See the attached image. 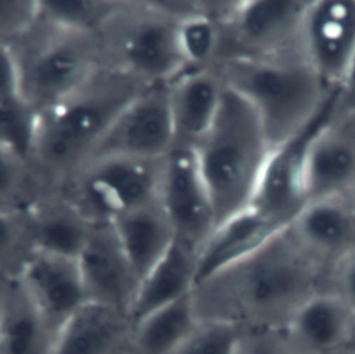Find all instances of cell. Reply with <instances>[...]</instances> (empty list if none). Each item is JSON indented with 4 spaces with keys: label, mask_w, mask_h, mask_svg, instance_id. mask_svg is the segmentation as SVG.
<instances>
[{
    "label": "cell",
    "mask_w": 355,
    "mask_h": 354,
    "mask_svg": "<svg viewBox=\"0 0 355 354\" xmlns=\"http://www.w3.org/2000/svg\"><path fill=\"white\" fill-rule=\"evenodd\" d=\"M8 50L19 90L37 114L82 86L101 65L94 35L58 25L40 14Z\"/></svg>",
    "instance_id": "obj_5"
},
{
    "label": "cell",
    "mask_w": 355,
    "mask_h": 354,
    "mask_svg": "<svg viewBox=\"0 0 355 354\" xmlns=\"http://www.w3.org/2000/svg\"><path fill=\"white\" fill-rule=\"evenodd\" d=\"M323 265L290 235L287 226L254 253L198 285L193 292L196 308L226 304L251 317L291 312L318 292Z\"/></svg>",
    "instance_id": "obj_2"
},
{
    "label": "cell",
    "mask_w": 355,
    "mask_h": 354,
    "mask_svg": "<svg viewBox=\"0 0 355 354\" xmlns=\"http://www.w3.org/2000/svg\"><path fill=\"white\" fill-rule=\"evenodd\" d=\"M294 240L323 267L355 248V210L345 197L306 201L287 225Z\"/></svg>",
    "instance_id": "obj_18"
},
{
    "label": "cell",
    "mask_w": 355,
    "mask_h": 354,
    "mask_svg": "<svg viewBox=\"0 0 355 354\" xmlns=\"http://www.w3.org/2000/svg\"><path fill=\"white\" fill-rule=\"evenodd\" d=\"M237 354H291L288 348L283 344L268 329L244 332L240 337Z\"/></svg>",
    "instance_id": "obj_34"
},
{
    "label": "cell",
    "mask_w": 355,
    "mask_h": 354,
    "mask_svg": "<svg viewBox=\"0 0 355 354\" xmlns=\"http://www.w3.org/2000/svg\"><path fill=\"white\" fill-rule=\"evenodd\" d=\"M284 228L251 207L216 225L197 253L194 289L254 253Z\"/></svg>",
    "instance_id": "obj_19"
},
{
    "label": "cell",
    "mask_w": 355,
    "mask_h": 354,
    "mask_svg": "<svg viewBox=\"0 0 355 354\" xmlns=\"http://www.w3.org/2000/svg\"><path fill=\"white\" fill-rule=\"evenodd\" d=\"M355 311L331 290H318L288 317L287 330L294 343L309 351L329 354L351 339Z\"/></svg>",
    "instance_id": "obj_20"
},
{
    "label": "cell",
    "mask_w": 355,
    "mask_h": 354,
    "mask_svg": "<svg viewBox=\"0 0 355 354\" xmlns=\"http://www.w3.org/2000/svg\"><path fill=\"white\" fill-rule=\"evenodd\" d=\"M329 354H355V350H336Z\"/></svg>",
    "instance_id": "obj_38"
},
{
    "label": "cell",
    "mask_w": 355,
    "mask_h": 354,
    "mask_svg": "<svg viewBox=\"0 0 355 354\" xmlns=\"http://www.w3.org/2000/svg\"><path fill=\"white\" fill-rule=\"evenodd\" d=\"M144 87L100 65L82 86L37 114L31 162L49 187H58L90 160L116 115Z\"/></svg>",
    "instance_id": "obj_1"
},
{
    "label": "cell",
    "mask_w": 355,
    "mask_h": 354,
    "mask_svg": "<svg viewBox=\"0 0 355 354\" xmlns=\"http://www.w3.org/2000/svg\"><path fill=\"white\" fill-rule=\"evenodd\" d=\"M164 157H98L87 161L58 189L96 222L119 215L158 199Z\"/></svg>",
    "instance_id": "obj_7"
},
{
    "label": "cell",
    "mask_w": 355,
    "mask_h": 354,
    "mask_svg": "<svg viewBox=\"0 0 355 354\" xmlns=\"http://www.w3.org/2000/svg\"><path fill=\"white\" fill-rule=\"evenodd\" d=\"M193 150L219 225L251 205L273 147L254 108L225 86L218 115Z\"/></svg>",
    "instance_id": "obj_4"
},
{
    "label": "cell",
    "mask_w": 355,
    "mask_h": 354,
    "mask_svg": "<svg viewBox=\"0 0 355 354\" xmlns=\"http://www.w3.org/2000/svg\"><path fill=\"white\" fill-rule=\"evenodd\" d=\"M53 335L17 273H8L0 303V354H50Z\"/></svg>",
    "instance_id": "obj_24"
},
{
    "label": "cell",
    "mask_w": 355,
    "mask_h": 354,
    "mask_svg": "<svg viewBox=\"0 0 355 354\" xmlns=\"http://www.w3.org/2000/svg\"><path fill=\"white\" fill-rule=\"evenodd\" d=\"M344 197L348 200L351 207L355 210V183L351 186V189L347 192V194Z\"/></svg>",
    "instance_id": "obj_37"
},
{
    "label": "cell",
    "mask_w": 355,
    "mask_h": 354,
    "mask_svg": "<svg viewBox=\"0 0 355 354\" xmlns=\"http://www.w3.org/2000/svg\"><path fill=\"white\" fill-rule=\"evenodd\" d=\"M351 339L355 340V322H354V329H352V335H351Z\"/></svg>",
    "instance_id": "obj_39"
},
{
    "label": "cell",
    "mask_w": 355,
    "mask_h": 354,
    "mask_svg": "<svg viewBox=\"0 0 355 354\" xmlns=\"http://www.w3.org/2000/svg\"><path fill=\"white\" fill-rule=\"evenodd\" d=\"M49 189L29 158L0 146V212H22Z\"/></svg>",
    "instance_id": "obj_27"
},
{
    "label": "cell",
    "mask_w": 355,
    "mask_h": 354,
    "mask_svg": "<svg viewBox=\"0 0 355 354\" xmlns=\"http://www.w3.org/2000/svg\"><path fill=\"white\" fill-rule=\"evenodd\" d=\"M336 106L338 110L355 114V60L344 85L338 90Z\"/></svg>",
    "instance_id": "obj_35"
},
{
    "label": "cell",
    "mask_w": 355,
    "mask_h": 354,
    "mask_svg": "<svg viewBox=\"0 0 355 354\" xmlns=\"http://www.w3.org/2000/svg\"><path fill=\"white\" fill-rule=\"evenodd\" d=\"M212 68L257 112L275 149L308 126L338 90L329 89L298 47L261 57H233Z\"/></svg>",
    "instance_id": "obj_3"
},
{
    "label": "cell",
    "mask_w": 355,
    "mask_h": 354,
    "mask_svg": "<svg viewBox=\"0 0 355 354\" xmlns=\"http://www.w3.org/2000/svg\"><path fill=\"white\" fill-rule=\"evenodd\" d=\"M39 0H0V47L8 49L37 18Z\"/></svg>",
    "instance_id": "obj_32"
},
{
    "label": "cell",
    "mask_w": 355,
    "mask_h": 354,
    "mask_svg": "<svg viewBox=\"0 0 355 354\" xmlns=\"http://www.w3.org/2000/svg\"><path fill=\"white\" fill-rule=\"evenodd\" d=\"M330 289L355 311V248L329 265Z\"/></svg>",
    "instance_id": "obj_33"
},
{
    "label": "cell",
    "mask_w": 355,
    "mask_h": 354,
    "mask_svg": "<svg viewBox=\"0 0 355 354\" xmlns=\"http://www.w3.org/2000/svg\"><path fill=\"white\" fill-rule=\"evenodd\" d=\"M308 3L309 0H236L233 11L219 24L218 61L295 49Z\"/></svg>",
    "instance_id": "obj_8"
},
{
    "label": "cell",
    "mask_w": 355,
    "mask_h": 354,
    "mask_svg": "<svg viewBox=\"0 0 355 354\" xmlns=\"http://www.w3.org/2000/svg\"><path fill=\"white\" fill-rule=\"evenodd\" d=\"M197 251L175 240L166 254L141 278L128 312L135 325L153 311L194 292Z\"/></svg>",
    "instance_id": "obj_21"
},
{
    "label": "cell",
    "mask_w": 355,
    "mask_h": 354,
    "mask_svg": "<svg viewBox=\"0 0 355 354\" xmlns=\"http://www.w3.org/2000/svg\"><path fill=\"white\" fill-rule=\"evenodd\" d=\"M130 330L128 314L87 301L58 330L50 354H111Z\"/></svg>",
    "instance_id": "obj_23"
},
{
    "label": "cell",
    "mask_w": 355,
    "mask_h": 354,
    "mask_svg": "<svg viewBox=\"0 0 355 354\" xmlns=\"http://www.w3.org/2000/svg\"><path fill=\"white\" fill-rule=\"evenodd\" d=\"M168 83L146 86L110 125L90 160L98 157L162 158L173 147ZM89 160V161H90Z\"/></svg>",
    "instance_id": "obj_10"
},
{
    "label": "cell",
    "mask_w": 355,
    "mask_h": 354,
    "mask_svg": "<svg viewBox=\"0 0 355 354\" xmlns=\"http://www.w3.org/2000/svg\"><path fill=\"white\" fill-rule=\"evenodd\" d=\"M354 183L355 114L334 106L315 129L305 149L302 161L305 203L318 199L344 197Z\"/></svg>",
    "instance_id": "obj_12"
},
{
    "label": "cell",
    "mask_w": 355,
    "mask_h": 354,
    "mask_svg": "<svg viewBox=\"0 0 355 354\" xmlns=\"http://www.w3.org/2000/svg\"><path fill=\"white\" fill-rule=\"evenodd\" d=\"M179 43L189 68L212 67L220 51L219 24L204 15L180 22Z\"/></svg>",
    "instance_id": "obj_29"
},
{
    "label": "cell",
    "mask_w": 355,
    "mask_h": 354,
    "mask_svg": "<svg viewBox=\"0 0 355 354\" xmlns=\"http://www.w3.org/2000/svg\"><path fill=\"white\" fill-rule=\"evenodd\" d=\"M158 199L176 240L198 253L216 219L193 147L173 146L164 157Z\"/></svg>",
    "instance_id": "obj_11"
},
{
    "label": "cell",
    "mask_w": 355,
    "mask_h": 354,
    "mask_svg": "<svg viewBox=\"0 0 355 354\" xmlns=\"http://www.w3.org/2000/svg\"><path fill=\"white\" fill-rule=\"evenodd\" d=\"M29 251L21 214L0 212V265L15 273Z\"/></svg>",
    "instance_id": "obj_31"
},
{
    "label": "cell",
    "mask_w": 355,
    "mask_h": 354,
    "mask_svg": "<svg viewBox=\"0 0 355 354\" xmlns=\"http://www.w3.org/2000/svg\"><path fill=\"white\" fill-rule=\"evenodd\" d=\"M121 4L122 0H39V14L58 25L96 36Z\"/></svg>",
    "instance_id": "obj_28"
},
{
    "label": "cell",
    "mask_w": 355,
    "mask_h": 354,
    "mask_svg": "<svg viewBox=\"0 0 355 354\" xmlns=\"http://www.w3.org/2000/svg\"><path fill=\"white\" fill-rule=\"evenodd\" d=\"M297 47L331 90H340L355 60V0H309Z\"/></svg>",
    "instance_id": "obj_9"
},
{
    "label": "cell",
    "mask_w": 355,
    "mask_h": 354,
    "mask_svg": "<svg viewBox=\"0 0 355 354\" xmlns=\"http://www.w3.org/2000/svg\"><path fill=\"white\" fill-rule=\"evenodd\" d=\"M87 301L129 312L140 279L111 222H96L78 257Z\"/></svg>",
    "instance_id": "obj_14"
},
{
    "label": "cell",
    "mask_w": 355,
    "mask_h": 354,
    "mask_svg": "<svg viewBox=\"0 0 355 354\" xmlns=\"http://www.w3.org/2000/svg\"><path fill=\"white\" fill-rule=\"evenodd\" d=\"M111 224L140 280L176 240L159 199L119 215Z\"/></svg>",
    "instance_id": "obj_22"
},
{
    "label": "cell",
    "mask_w": 355,
    "mask_h": 354,
    "mask_svg": "<svg viewBox=\"0 0 355 354\" xmlns=\"http://www.w3.org/2000/svg\"><path fill=\"white\" fill-rule=\"evenodd\" d=\"M225 85L212 67L187 68L168 83L173 146L194 147L214 124Z\"/></svg>",
    "instance_id": "obj_17"
},
{
    "label": "cell",
    "mask_w": 355,
    "mask_h": 354,
    "mask_svg": "<svg viewBox=\"0 0 355 354\" xmlns=\"http://www.w3.org/2000/svg\"><path fill=\"white\" fill-rule=\"evenodd\" d=\"M243 330L233 319L204 318L175 354H237Z\"/></svg>",
    "instance_id": "obj_30"
},
{
    "label": "cell",
    "mask_w": 355,
    "mask_h": 354,
    "mask_svg": "<svg viewBox=\"0 0 355 354\" xmlns=\"http://www.w3.org/2000/svg\"><path fill=\"white\" fill-rule=\"evenodd\" d=\"M37 112L24 99L14 60L0 47V144L19 153L31 149Z\"/></svg>",
    "instance_id": "obj_26"
},
{
    "label": "cell",
    "mask_w": 355,
    "mask_h": 354,
    "mask_svg": "<svg viewBox=\"0 0 355 354\" xmlns=\"http://www.w3.org/2000/svg\"><path fill=\"white\" fill-rule=\"evenodd\" d=\"M96 40L101 65L146 86L169 83L189 68L180 50L179 22L158 10L153 0H122Z\"/></svg>",
    "instance_id": "obj_6"
},
{
    "label": "cell",
    "mask_w": 355,
    "mask_h": 354,
    "mask_svg": "<svg viewBox=\"0 0 355 354\" xmlns=\"http://www.w3.org/2000/svg\"><path fill=\"white\" fill-rule=\"evenodd\" d=\"M8 273H12V272H8L7 269H4V268L0 265V303H1V296H3V290H4V285H6V280H7Z\"/></svg>",
    "instance_id": "obj_36"
},
{
    "label": "cell",
    "mask_w": 355,
    "mask_h": 354,
    "mask_svg": "<svg viewBox=\"0 0 355 354\" xmlns=\"http://www.w3.org/2000/svg\"><path fill=\"white\" fill-rule=\"evenodd\" d=\"M19 214L29 250L76 260L93 226L58 189H49Z\"/></svg>",
    "instance_id": "obj_16"
},
{
    "label": "cell",
    "mask_w": 355,
    "mask_h": 354,
    "mask_svg": "<svg viewBox=\"0 0 355 354\" xmlns=\"http://www.w3.org/2000/svg\"><path fill=\"white\" fill-rule=\"evenodd\" d=\"M200 321L191 293L132 325V339L139 354H175Z\"/></svg>",
    "instance_id": "obj_25"
},
{
    "label": "cell",
    "mask_w": 355,
    "mask_h": 354,
    "mask_svg": "<svg viewBox=\"0 0 355 354\" xmlns=\"http://www.w3.org/2000/svg\"><path fill=\"white\" fill-rule=\"evenodd\" d=\"M15 273L53 339L64 323L87 303L76 258L31 250Z\"/></svg>",
    "instance_id": "obj_13"
},
{
    "label": "cell",
    "mask_w": 355,
    "mask_h": 354,
    "mask_svg": "<svg viewBox=\"0 0 355 354\" xmlns=\"http://www.w3.org/2000/svg\"><path fill=\"white\" fill-rule=\"evenodd\" d=\"M337 96L338 92L308 126L276 146L269 155L250 207L280 226H287L305 204L302 192L305 149L315 129L336 106Z\"/></svg>",
    "instance_id": "obj_15"
}]
</instances>
